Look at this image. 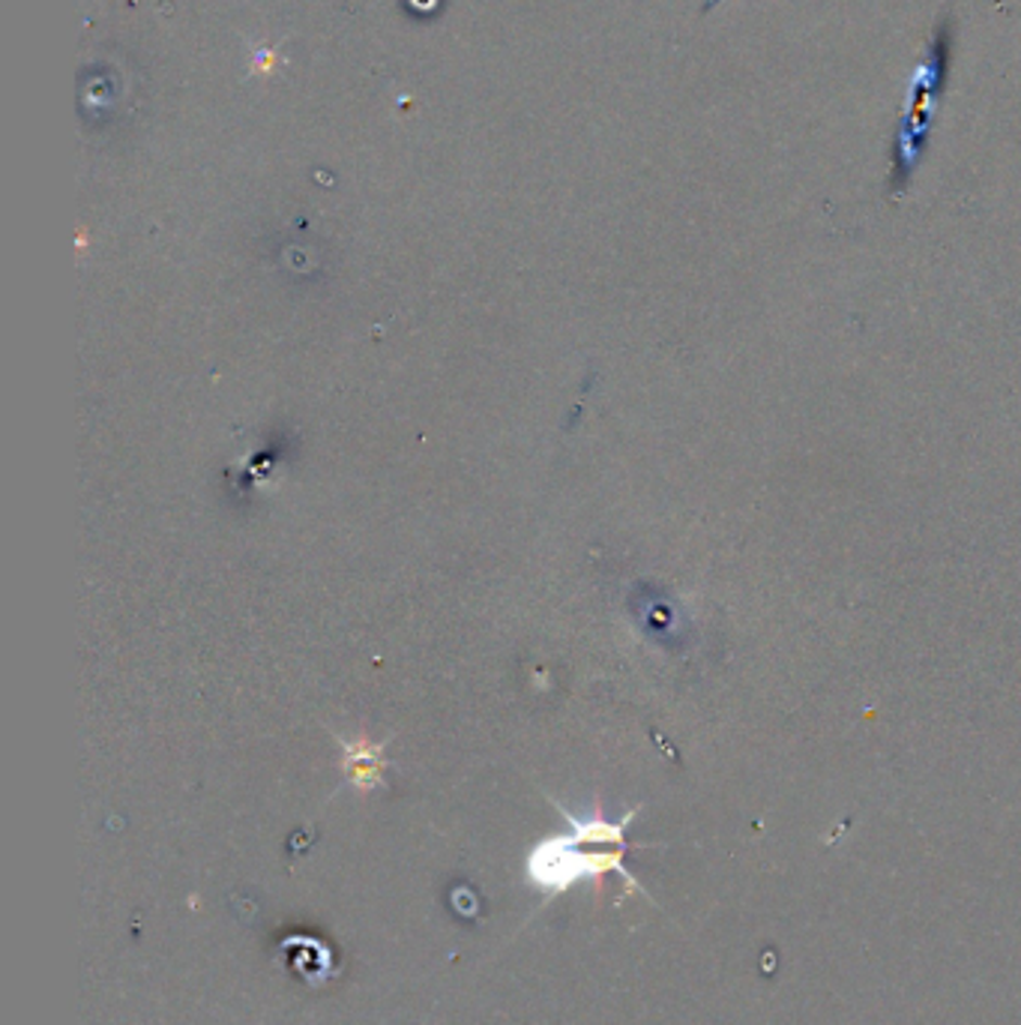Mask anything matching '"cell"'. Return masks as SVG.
<instances>
[{
    "label": "cell",
    "instance_id": "6da1fadb",
    "mask_svg": "<svg viewBox=\"0 0 1021 1025\" xmlns=\"http://www.w3.org/2000/svg\"><path fill=\"white\" fill-rule=\"evenodd\" d=\"M953 51H956V22L953 15H944L932 30V39L926 46L917 76L910 85V105L902 126H896V141H893V187H905L914 175V168L920 163V156L929 148L932 136L934 109L941 100V90L947 88L949 66H953Z\"/></svg>",
    "mask_w": 1021,
    "mask_h": 1025
},
{
    "label": "cell",
    "instance_id": "7a4b0ae2",
    "mask_svg": "<svg viewBox=\"0 0 1021 1025\" xmlns=\"http://www.w3.org/2000/svg\"><path fill=\"white\" fill-rule=\"evenodd\" d=\"M587 839L578 837L575 831L563 837H548L536 843L534 851L527 855V878L534 882V888L546 890L548 897L570 890L575 882H590L602 873H621L629 888H638V882L626 873L623 866V851L626 846H605V849H585Z\"/></svg>",
    "mask_w": 1021,
    "mask_h": 1025
},
{
    "label": "cell",
    "instance_id": "3957f363",
    "mask_svg": "<svg viewBox=\"0 0 1021 1025\" xmlns=\"http://www.w3.org/2000/svg\"><path fill=\"white\" fill-rule=\"evenodd\" d=\"M345 744V771L348 776L357 783L360 788L374 786L378 780H381V764H384V747L381 744H366V741H357V744H348V741H342Z\"/></svg>",
    "mask_w": 1021,
    "mask_h": 1025
},
{
    "label": "cell",
    "instance_id": "277c9868",
    "mask_svg": "<svg viewBox=\"0 0 1021 1025\" xmlns=\"http://www.w3.org/2000/svg\"><path fill=\"white\" fill-rule=\"evenodd\" d=\"M285 63H288V58L282 54V49H276V46H258V49L252 51L250 76L270 78V76H276Z\"/></svg>",
    "mask_w": 1021,
    "mask_h": 1025
}]
</instances>
